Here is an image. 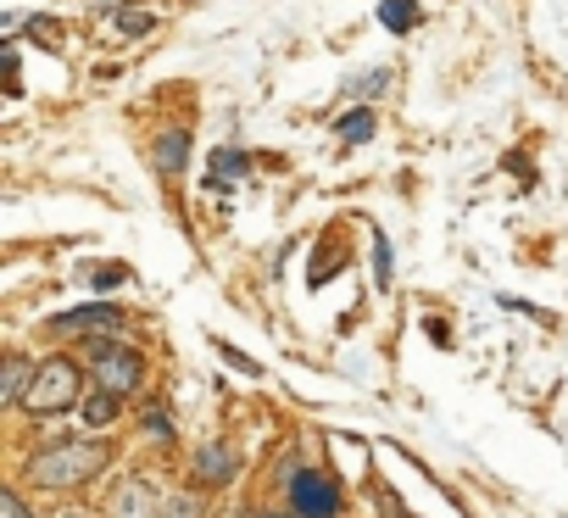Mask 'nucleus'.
I'll return each mask as SVG.
<instances>
[{
    "label": "nucleus",
    "instance_id": "3",
    "mask_svg": "<svg viewBox=\"0 0 568 518\" xmlns=\"http://www.w3.org/2000/svg\"><path fill=\"white\" fill-rule=\"evenodd\" d=\"M90 379L123 402V396H134V390H140V379H145V357H140L134 346L95 341V346H90Z\"/></svg>",
    "mask_w": 568,
    "mask_h": 518
},
{
    "label": "nucleus",
    "instance_id": "15",
    "mask_svg": "<svg viewBox=\"0 0 568 518\" xmlns=\"http://www.w3.org/2000/svg\"><path fill=\"white\" fill-rule=\"evenodd\" d=\"M385 84H390V73H385V68H368L363 79H352V95H363V101H368V95H379Z\"/></svg>",
    "mask_w": 568,
    "mask_h": 518
},
{
    "label": "nucleus",
    "instance_id": "1",
    "mask_svg": "<svg viewBox=\"0 0 568 518\" xmlns=\"http://www.w3.org/2000/svg\"><path fill=\"white\" fill-rule=\"evenodd\" d=\"M112 463V446L106 440H57V446H40L34 457H29V468H23V479L34 485V490H79V485H90L101 468Z\"/></svg>",
    "mask_w": 568,
    "mask_h": 518
},
{
    "label": "nucleus",
    "instance_id": "16",
    "mask_svg": "<svg viewBox=\"0 0 568 518\" xmlns=\"http://www.w3.org/2000/svg\"><path fill=\"white\" fill-rule=\"evenodd\" d=\"M374 274H379V285H390V240L385 234H374Z\"/></svg>",
    "mask_w": 568,
    "mask_h": 518
},
{
    "label": "nucleus",
    "instance_id": "22",
    "mask_svg": "<svg viewBox=\"0 0 568 518\" xmlns=\"http://www.w3.org/2000/svg\"><path fill=\"white\" fill-rule=\"evenodd\" d=\"M145 424H151V429H162V435H168V413H162V402H156V407H151V413H145Z\"/></svg>",
    "mask_w": 568,
    "mask_h": 518
},
{
    "label": "nucleus",
    "instance_id": "9",
    "mask_svg": "<svg viewBox=\"0 0 568 518\" xmlns=\"http://www.w3.org/2000/svg\"><path fill=\"white\" fill-rule=\"evenodd\" d=\"M34 368H40V363L12 357V363H7V390H0V402H7V407H23V402H29V385H34Z\"/></svg>",
    "mask_w": 568,
    "mask_h": 518
},
{
    "label": "nucleus",
    "instance_id": "14",
    "mask_svg": "<svg viewBox=\"0 0 568 518\" xmlns=\"http://www.w3.org/2000/svg\"><path fill=\"white\" fill-rule=\"evenodd\" d=\"M162 518H201V496H162Z\"/></svg>",
    "mask_w": 568,
    "mask_h": 518
},
{
    "label": "nucleus",
    "instance_id": "23",
    "mask_svg": "<svg viewBox=\"0 0 568 518\" xmlns=\"http://www.w3.org/2000/svg\"><path fill=\"white\" fill-rule=\"evenodd\" d=\"M62 518H90V512H79V507H68V512H62Z\"/></svg>",
    "mask_w": 568,
    "mask_h": 518
},
{
    "label": "nucleus",
    "instance_id": "20",
    "mask_svg": "<svg viewBox=\"0 0 568 518\" xmlns=\"http://www.w3.org/2000/svg\"><path fill=\"white\" fill-rule=\"evenodd\" d=\"M223 357H229V363H234V368H240V374H256V363H251V357H245V352H234V346H223Z\"/></svg>",
    "mask_w": 568,
    "mask_h": 518
},
{
    "label": "nucleus",
    "instance_id": "12",
    "mask_svg": "<svg viewBox=\"0 0 568 518\" xmlns=\"http://www.w3.org/2000/svg\"><path fill=\"white\" fill-rule=\"evenodd\" d=\"M335 134H341V140H352V145H363V140H374V112H368V106H357V112H346V118L335 123Z\"/></svg>",
    "mask_w": 568,
    "mask_h": 518
},
{
    "label": "nucleus",
    "instance_id": "8",
    "mask_svg": "<svg viewBox=\"0 0 568 518\" xmlns=\"http://www.w3.org/2000/svg\"><path fill=\"white\" fill-rule=\"evenodd\" d=\"M151 156H156V173H168V179L184 173V162H190V134H184V129L156 134V151H151Z\"/></svg>",
    "mask_w": 568,
    "mask_h": 518
},
{
    "label": "nucleus",
    "instance_id": "17",
    "mask_svg": "<svg viewBox=\"0 0 568 518\" xmlns=\"http://www.w3.org/2000/svg\"><path fill=\"white\" fill-rule=\"evenodd\" d=\"M0 518H34V512L23 507V496H18V490H0Z\"/></svg>",
    "mask_w": 568,
    "mask_h": 518
},
{
    "label": "nucleus",
    "instance_id": "4",
    "mask_svg": "<svg viewBox=\"0 0 568 518\" xmlns=\"http://www.w3.org/2000/svg\"><path fill=\"white\" fill-rule=\"evenodd\" d=\"M291 507H296L302 518H335V512H341V490H335L324 474L296 468V474H291Z\"/></svg>",
    "mask_w": 568,
    "mask_h": 518
},
{
    "label": "nucleus",
    "instance_id": "18",
    "mask_svg": "<svg viewBox=\"0 0 568 518\" xmlns=\"http://www.w3.org/2000/svg\"><path fill=\"white\" fill-rule=\"evenodd\" d=\"M118 29L123 34H151V18L145 12H118Z\"/></svg>",
    "mask_w": 568,
    "mask_h": 518
},
{
    "label": "nucleus",
    "instance_id": "11",
    "mask_svg": "<svg viewBox=\"0 0 568 518\" xmlns=\"http://www.w3.org/2000/svg\"><path fill=\"white\" fill-rule=\"evenodd\" d=\"M79 418H84V424H95V429H101V424H112V418H118V396L95 385V390H90V402H79Z\"/></svg>",
    "mask_w": 568,
    "mask_h": 518
},
{
    "label": "nucleus",
    "instance_id": "13",
    "mask_svg": "<svg viewBox=\"0 0 568 518\" xmlns=\"http://www.w3.org/2000/svg\"><path fill=\"white\" fill-rule=\"evenodd\" d=\"M245 167H251L245 151H217V156H212V179H217V184H223V179H240Z\"/></svg>",
    "mask_w": 568,
    "mask_h": 518
},
{
    "label": "nucleus",
    "instance_id": "7",
    "mask_svg": "<svg viewBox=\"0 0 568 518\" xmlns=\"http://www.w3.org/2000/svg\"><path fill=\"white\" fill-rule=\"evenodd\" d=\"M118 324H123V313H118V307H106V302H95V307H79V313H62V318H57V329H68V335L118 329Z\"/></svg>",
    "mask_w": 568,
    "mask_h": 518
},
{
    "label": "nucleus",
    "instance_id": "21",
    "mask_svg": "<svg viewBox=\"0 0 568 518\" xmlns=\"http://www.w3.org/2000/svg\"><path fill=\"white\" fill-rule=\"evenodd\" d=\"M34 34H40V40H51V45H57V40H62V23H45V18H40V23H34Z\"/></svg>",
    "mask_w": 568,
    "mask_h": 518
},
{
    "label": "nucleus",
    "instance_id": "19",
    "mask_svg": "<svg viewBox=\"0 0 568 518\" xmlns=\"http://www.w3.org/2000/svg\"><path fill=\"white\" fill-rule=\"evenodd\" d=\"M90 280H95V285H101V291H112V285H118V280H123V268H118V263H106V268H95V274H90Z\"/></svg>",
    "mask_w": 568,
    "mask_h": 518
},
{
    "label": "nucleus",
    "instance_id": "24",
    "mask_svg": "<svg viewBox=\"0 0 568 518\" xmlns=\"http://www.w3.org/2000/svg\"><path fill=\"white\" fill-rule=\"evenodd\" d=\"M291 518H302V512H291Z\"/></svg>",
    "mask_w": 568,
    "mask_h": 518
},
{
    "label": "nucleus",
    "instance_id": "6",
    "mask_svg": "<svg viewBox=\"0 0 568 518\" xmlns=\"http://www.w3.org/2000/svg\"><path fill=\"white\" fill-rule=\"evenodd\" d=\"M240 474V451L234 446H206L201 457H195V479L201 485H229Z\"/></svg>",
    "mask_w": 568,
    "mask_h": 518
},
{
    "label": "nucleus",
    "instance_id": "2",
    "mask_svg": "<svg viewBox=\"0 0 568 518\" xmlns=\"http://www.w3.org/2000/svg\"><path fill=\"white\" fill-rule=\"evenodd\" d=\"M79 390H84V379H79V363H73V357H45V363L34 368V385H29V402H23V413H34V418L73 413V407H79Z\"/></svg>",
    "mask_w": 568,
    "mask_h": 518
},
{
    "label": "nucleus",
    "instance_id": "5",
    "mask_svg": "<svg viewBox=\"0 0 568 518\" xmlns=\"http://www.w3.org/2000/svg\"><path fill=\"white\" fill-rule=\"evenodd\" d=\"M112 518H162V496L145 479H123L112 496Z\"/></svg>",
    "mask_w": 568,
    "mask_h": 518
},
{
    "label": "nucleus",
    "instance_id": "10",
    "mask_svg": "<svg viewBox=\"0 0 568 518\" xmlns=\"http://www.w3.org/2000/svg\"><path fill=\"white\" fill-rule=\"evenodd\" d=\"M379 23H385L390 34L418 29V0H385V7H379Z\"/></svg>",
    "mask_w": 568,
    "mask_h": 518
}]
</instances>
